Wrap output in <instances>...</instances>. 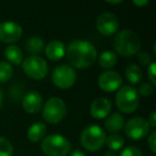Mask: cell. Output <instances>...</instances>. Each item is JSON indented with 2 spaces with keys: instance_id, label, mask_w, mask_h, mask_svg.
Returning a JSON list of instances; mask_svg holds the SVG:
<instances>
[{
  "instance_id": "cell-2",
  "label": "cell",
  "mask_w": 156,
  "mask_h": 156,
  "mask_svg": "<svg viewBox=\"0 0 156 156\" xmlns=\"http://www.w3.org/2000/svg\"><path fill=\"white\" fill-rule=\"evenodd\" d=\"M141 42L138 34L129 29H124L115 34L113 39V48L120 56L132 57L140 50Z\"/></svg>"
},
{
  "instance_id": "cell-30",
  "label": "cell",
  "mask_w": 156,
  "mask_h": 156,
  "mask_svg": "<svg viewBox=\"0 0 156 156\" xmlns=\"http://www.w3.org/2000/svg\"><path fill=\"white\" fill-rule=\"evenodd\" d=\"M147 124L151 128H155L156 127V113L155 111H152V113L150 115L149 120H147Z\"/></svg>"
},
{
  "instance_id": "cell-5",
  "label": "cell",
  "mask_w": 156,
  "mask_h": 156,
  "mask_svg": "<svg viewBox=\"0 0 156 156\" xmlns=\"http://www.w3.org/2000/svg\"><path fill=\"white\" fill-rule=\"evenodd\" d=\"M115 105L124 113H132L139 106V95L133 86H123L115 94Z\"/></svg>"
},
{
  "instance_id": "cell-25",
  "label": "cell",
  "mask_w": 156,
  "mask_h": 156,
  "mask_svg": "<svg viewBox=\"0 0 156 156\" xmlns=\"http://www.w3.org/2000/svg\"><path fill=\"white\" fill-rule=\"evenodd\" d=\"M153 90H154L153 86H152L151 83H141L140 85H139L137 92H138V95H141V96H144V98H147V96L152 95V93H153Z\"/></svg>"
},
{
  "instance_id": "cell-8",
  "label": "cell",
  "mask_w": 156,
  "mask_h": 156,
  "mask_svg": "<svg viewBox=\"0 0 156 156\" xmlns=\"http://www.w3.org/2000/svg\"><path fill=\"white\" fill-rule=\"evenodd\" d=\"M25 74L31 79L41 80L48 73V64L40 56H28L22 62Z\"/></svg>"
},
{
  "instance_id": "cell-18",
  "label": "cell",
  "mask_w": 156,
  "mask_h": 156,
  "mask_svg": "<svg viewBox=\"0 0 156 156\" xmlns=\"http://www.w3.org/2000/svg\"><path fill=\"white\" fill-rule=\"evenodd\" d=\"M5 57L8 60L7 62H9L10 64L20 65L24 60L23 50L17 45H13V44L9 45L5 49Z\"/></svg>"
},
{
  "instance_id": "cell-23",
  "label": "cell",
  "mask_w": 156,
  "mask_h": 156,
  "mask_svg": "<svg viewBox=\"0 0 156 156\" xmlns=\"http://www.w3.org/2000/svg\"><path fill=\"white\" fill-rule=\"evenodd\" d=\"M13 67L7 61H0V83H7L13 76Z\"/></svg>"
},
{
  "instance_id": "cell-12",
  "label": "cell",
  "mask_w": 156,
  "mask_h": 156,
  "mask_svg": "<svg viewBox=\"0 0 156 156\" xmlns=\"http://www.w3.org/2000/svg\"><path fill=\"white\" fill-rule=\"evenodd\" d=\"M23 29L15 22H2L0 23V42L11 45L22 37Z\"/></svg>"
},
{
  "instance_id": "cell-24",
  "label": "cell",
  "mask_w": 156,
  "mask_h": 156,
  "mask_svg": "<svg viewBox=\"0 0 156 156\" xmlns=\"http://www.w3.org/2000/svg\"><path fill=\"white\" fill-rule=\"evenodd\" d=\"M13 145L5 137L0 136V156H13Z\"/></svg>"
},
{
  "instance_id": "cell-21",
  "label": "cell",
  "mask_w": 156,
  "mask_h": 156,
  "mask_svg": "<svg viewBox=\"0 0 156 156\" xmlns=\"http://www.w3.org/2000/svg\"><path fill=\"white\" fill-rule=\"evenodd\" d=\"M98 61L103 69H111L117 64L118 57L113 50H105L98 56Z\"/></svg>"
},
{
  "instance_id": "cell-13",
  "label": "cell",
  "mask_w": 156,
  "mask_h": 156,
  "mask_svg": "<svg viewBox=\"0 0 156 156\" xmlns=\"http://www.w3.org/2000/svg\"><path fill=\"white\" fill-rule=\"evenodd\" d=\"M22 105L26 112L34 115V113L41 111L42 108H43V98L39 92L30 91L25 94Z\"/></svg>"
},
{
  "instance_id": "cell-19",
  "label": "cell",
  "mask_w": 156,
  "mask_h": 156,
  "mask_svg": "<svg viewBox=\"0 0 156 156\" xmlns=\"http://www.w3.org/2000/svg\"><path fill=\"white\" fill-rule=\"evenodd\" d=\"M25 47L31 56H39L44 50V42L41 37H31L25 42Z\"/></svg>"
},
{
  "instance_id": "cell-10",
  "label": "cell",
  "mask_w": 156,
  "mask_h": 156,
  "mask_svg": "<svg viewBox=\"0 0 156 156\" xmlns=\"http://www.w3.org/2000/svg\"><path fill=\"white\" fill-rule=\"evenodd\" d=\"M96 28L102 35L110 37L117 33L119 29V20L113 13L104 12L96 20Z\"/></svg>"
},
{
  "instance_id": "cell-28",
  "label": "cell",
  "mask_w": 156,
  "mask_h": 156,
  "mask_svg": "<svg viewBox=\"0 0 156 156\" xmlns=\"http://www.w3.org/2000/svg\"><path fill=\"white\" fill-rule=\"evenodd\" d=\"M137 58L142 65H149L152 62L151 56L147 51H138L137 52Z\"/></svg>"
},
{
  "instance_id": "cell-35",
  "label": "cell",
  "mask_w": 156,
  "mask_h": 156,
  "mask_svg": "<svg viewBox=\"0 0 156 156\" xmlns=\"http://www.w3.org/2000/svg\"><path fill=\"white\" fill-rule=\"evenodd\" d=\"M2 105V92H1V89H0V107Z\"/></svg>"
},
{
  "instance_id": "cell-9",
  "label": "cell",
  "mask_w": 156,
  "mask_h": 156,
  "mask_svg": "<svg viewBox=\"0 0 156 156\" xmlns=\"http://www.w3.org/2000/svg\"><path fill=\"white\" fill-rule=\"evenodd\" d=\"M150 126L147 120L141 117H134L124 124L125 135L132 140H141L150 134Z\"/></svg>"
},
{
  "instance_id": "cell-27",
  "label": "cell",
  "mask_w": 156,
  "mask_h": 156,
  "mask_svg": "<svg viewBox=\"0 0 156 156\" xmlns=\"http://www.w3.org/2000/svg\"><path fill=\"white\" fill-rule=\"evenodd\" d=\"M147 77H149L150 81H151L152 86L156 85V63L152 61L149 65H147Z\"/></svg>"
},
{
  "instance_id": "cell-20",
  "label": "cell",
  "mask_w": 156,
  "mask_h": 156,
  "mask_svg": "<svg viewBox=\"0 0 156 156\" xmlns=\"http://www.w3.org/2000/svg\"><path fill=\"white\" fill-rule=\"evenodd\" d=\"M125 77L130 83L137 85V83H140L143 77L142 69L139 67V65L135 64V63L128 64L125 69Z\"/></svg>"
},
{
  "instance_id": "cell-16",
  "label": "cell",
  "mask_w": 156,
  "mask_h": 156,
  "mask_svg": "<svg viewBox=\"0 0 156 156\" xmlns=\"http://www.w3.org/2000/svg\"><path fill=\"white\" fill-rule=\"evenodd\" d=\"M124 127V118L121 113L113 112L105 120V128L111 134L120 132Z\"/></svg>"
},
{
  "instance_id": "cell-14",
  "label": "cell",
  "mask_w": 156,
  "mask_h": 156,
  "mask_svg": "<svg viewBox=\"0 0 156 156\" xmlns=\"http://www.w3.org/2000/svg\"><path fill=\"white\" fill-rule=\"evenodd\" d=\"M112 104L106 98H98L92 102L90 106V113L94 119L102 120L110 115Z\"/></svg>"
},
{
  "instance_id": "cell-26",
  "label": "cell",
  "mask_w": 156,
  "mask_h": 156,
  "mask_svg": "<svg viewBox=\"0 0 156 156\" xmlns=\"http://www.w3.org/2000/svg\"><path fill=\"white\" fill-rule=\"evenodd\" d=\"M119 156H142V152L137 147H127L122 150Z\"/></svg>"
},
{
  "instance_id": "cell-33",
  "label": "cell",
  "mask_w": 156,
  "mask_h": 156,
  "mask_svg": "<svg viewBox=\"0 0 156 156\" xmlns=\"http://www.w3.org/2000/svg\"><path fill=\"white\" fill-rule=\"evenodd\" d=\"M106 2L109 3V5H120V3H122L123 1H122V0H117V1H111V0H107Z\"/></svg>"
},
{
  "instance_id": "cell-32",
  "label": "cell",
  "mask_w": 156,
  "mask_h": 156,
  "mask_svg": "<svg viewBox=\"0 0 156 156\" xmlns=\"http://www.w3.org/2000/svg\"><path fill=\"white\" fill-rule=\"evenodd\" d=\"M69 156H86V154L83 153V151H80V150H74L73 152H71V154H69Z\"/></svg>"
},
{
  "instance_id": "cell-29",
  "label": "cell",
  "mask_w": 156,
  "mask_h": 156,
  "mask_svg": "<svg viewBox=\"0 0 156 156\" xmlns=\"http://www.w3.org/2000/svg\"><path fill=\"white\" fill-rule=\"evenodd\" d=\"M147 145H149L152 153H156V132L154 129L151 132V134H149V137H147Z\"/></svg>"
},
{
  "instance_id": "cell-3",
  "label": "cell",
  "mask_w": 156,
  "mask_h": 156,
  "mask_svg": "<svg viewBox=\"0 0 156 156\" xmlns=\"http://www.w3.org/2000/svg\"><path fill=\"white\" fill-rule=\"evenodd\" d=\"M41 149L46 156H67L71 152L72 143L62 135L52 134L45 136L42 140Z\"/></svg>"
},
{
  "instance_id": "cell-7",
  "label": "cell",
  "mask_w": 156,
  "mask_h": 156,
  "mask_svg": "<svg viewBox=\"0 0 156 156\" xmlns=\"http://www.w3.org/2000/svg\"><path fill=\"white\" fill-rule=\"evenodd\" d=\"M76 71L69 64H61L55 67L51 74V80L57 88L66 90L72 88L76 83Z\"/></svg>"
},
{
  "instance_id": "cell-31",
  "label": "cell",
  "mask_w": 156,
  "mask_h": 156,
  "mask_svg": "<svg viewBox=\"0 0 156 156\" xmlns=\"http://www.w3.org/2000/svg\"><path fill=\"white\" fill-rule=\"evenodd\" d=\"M134 2V5H137V7H144V5H149V1L147 0H134L133 1Z\"/></svg>"
},
{
  "instance_id": "cell-11",
  "label": "cell",
  "mask_w": 156,
  "mask_h": 156,
  "mask_svg": "<svg viewBox=\"0 0 156 156\" xmlns=\"http://www.w3.org/2000/svg\"><path fill=\"white\" fill-rule=\"evenodd\" d=\"M122 76L120 73L115 71H105L98 76V85L103 91L105 92H113L121 88L122 85Z\"/></svg>"
},
{
  "instance_id": "cell-17",
  "label": "cell",
  "mask_w": 156,
  "mask_h": 156,
  "mask_svg": "<svg viewBox=\"0 0 156 156\" xmlns=\"http://www.w3.org/2000/svg\"><path fill=\"white\" fill-rule=\"evenodd\" d=\"M46 130H47V127L45 124L42 122H37L29 127L27 132V137L31 142H39L45 138Z\"/></svg>"
},
{
  "instance_id": "cell-34",
  "label": "cell",
  "mask_w": 156,
  "mask_h": 156,
  "mask_svg": "<svg viewBox=\"0 0 156 156\" xmlns=\"http://www.w3.org/2000/svg\"><path fill=\"white\" fill-rule=\"evenodd\" d=\"M104 156H118V155L112 151H107L106 153L104 154Z\"/></svg>"
},
{
  "instance_id": "cell-6",
  "label": "cell",
  "mask_w": 156,
  "mask_h": 156,
  "mask_svg": "<svg viewBox=\"0 0 156 156\" xmlns=\"http://www.w3.org/2000/svg\"><path fill=\"white\" fill-rule=\"evenodd\" d=\"M42 115L47 123H60L66 115V105L64 101L59 98H51L47 100L43 107Z\"/></svg>"
},
{
  "instance_id": "cell-4",
  "label": "cell",
  "mask_w": 156,
  "mask_h": 156,
  "mask_svg": "<svg viewBox=\"0 0 156 156\" xmlns=\"http://www.w3.org/2000/svg\"><path fill=\"white\" fill-rule=\"evenodd\" d=\"M106 133L101 126L98 125H90L87 126L83 130L80 136L81 145L87 151L95 152L102 149L103 145L106 142Z\"/></svg>"
},
{
  "instance_id": "cell-15",
  "label": "cell",
  "mask_w": 156,
  "mask_h": 156,
  "mask_svg": "<svg viewBox=\"0 0 156 156\" xmlns=\"http://www.w3.org/2000/svg\"><path fill=\"white\" fill-rule=\"evenodd\" d=\"M45 55L49 60L59 61L65 56V46L58 40L50 41L45 46Z\"/></svg>"
},
{
  "instance_id": "cell-1",
  "label": "cell",
  "mask_w": 156,
  "mask_h": 156,
  "mask_svg": "<svg viewBox=\"0 0 156 156\" xmlns=\"http://www.w3.org/2000/svg\"><path fill=\"white\" fill-rule=\"evenodd\" d=\"M65 57L72 67L87 69L91 66L98 58L96 48L91 42L85 40H74L65 48Z\"/></svg>"
},
{
  "instance_id": "cell-22",
  "label": "cell",
  "mask_w": 156,
  "mask_h": 156,
  "mask_svg": "<svg viewBox=\"0 0 156 156\" xmlns=\"http://www.w3.org/2000/svg\"><path fill=\"white\" fill-rule=\"evenodd\" d=\"M106 144L110 151H119V150H121L123 147L124 139L122 138V136H120L118 134H111L110 136H108L106 138Z\"/></svg>"
}]
</instances>
